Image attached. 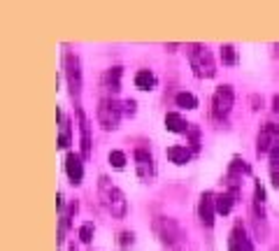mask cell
<instances>
[{"label": "cell", "mask_w": 279, "mask_h": 251, "mask_svg": "<svg viewBox=\"0 0 279 251\" xmlns=\"http://www.w3.org/2000/svg\"><path fill=\"white\" fill-rule=\"evenodd\" d=\"M60 125H63V131H60V135H58V147L66 149L68 144H70V125H68L66 119L60 121Z\"/></svg>", "instance_id": "obj_20"}, {"label": "cell", "mask_w": 279, "mask_h": 251, "mask_svg": "<svg viewBox=\"0 0 279 251\" xmlns=\"http://www.w3.org/2000/svg\"><path fill=\"white\" fill-rule=\"evenodd\" d=\"M228 249H230V251H254L252 240L246 237V233H244V228H242V224H237L235 228L230 230Z\"/></svg>", "instance_id": "obj_10"}, {"label": "cell", "mask_w": 279, "mask_h": 251, "mask_svg": "<svg viewBox=\"0 0 279 251\" xmlns=\"http://www.w3.org/2000/svg\"><path fill=\"white\" fill-rule=\"evenodd\" d=\"M66 172H68L72 184H82L84 165H82V159H79L77 153H68L66 156Z\"/></svg>", "instance_id": "obj_11"}, {"label": "cell", "mask_w": 279, "mask_h": 251, "mask_svg": "<svg viewBox=\"0 0 279 251\" xmlns=\"http://www.w3.org/2000/svg\"><path fill=\"white\" fill-rule=\"evenodd\" d=\"M153 230H156V235H159L165 244H177V242L184 237L179 226H177L172 218H165V216H159L153 221Z\"/></svg>", "instance_id": "obj_6"}, {"label": "cell", "mask_w": 279, "mask_h": 251, "mask_svg": "<svg viewBox=\"0 0 279 251\" xmlns=\"http://www.w3.org/2000/svg\"><path fill=\"white\" fill-rule=\"evenodd\" d=\"M165 128H168L170 133H186V131H189V125H186V121L181 119L179 114H175V112H170V114H165Z\"/></svg>", "instance_id": "obj_13"}, {"label": "cell", "mask_w": 279, "mask_h": 251, "mask_svg": "<svg viewBox=\"0 0 279 251\" xmlns=\"http://www.w3.org/2000/svg\"><path fill=\"white\" fill-rule=\"evenodd\" d=\"M119 79H121V68H112V70H107L103 77L105 86L110 88V91H119Z\"/></svg>", "instance_id": "obj_17"}, {"label": "cell", "mask_w": 279, "mask_h": 251, "mask_svg": "<svg viewBox=\"0 0 279 251\" xmlns=\"http://www.w3.org/2000/svg\"><path fill=\"white\" fill-rule=\"evenodd\" d=\"M235 198H237L235 193H221V196H216V212L219 214H230Z\"/></svg>", "instance_id": "obj_15"}, {"label": "cell", "mask_w": 279, "mask_h": 251, "mask_svg": "<svg viewBox=\"0 0 279 251\" xmlns=\"http://www.w3.org/2000/svg\"><path fill=\"white\" fill-rule=\"evenodd\" d=\"M186 51H189L191 68H193V72H196L198 77H205V79H209V77L216 75L214 58H212V54H209L207 47H203V44H189V47H186Z\"/></svg>", "instance_id": "obj_2"}, {"label": "cell", "mask_w": 279, "mask_h": 251, "mask_svg": "<svg viewBox=\"0 0 279 251\" xmlns=\"http://www.w3.org/2000/svg\"><path fill=\"white\" fill-rule=\"evenodd\" d=\"M221 60H224L226 66H233L237 63V51L233 44H221Z\"/></svg>", "instance_id": "obj_19"}, {"label": "cell", "mask_w": 279, "mask_h": 251, "mask_svg": "<svg viewBox=\"0 0 279 251\" xmlns=\"http://www.w3.org/2000/svg\"><path fill=\"white\" fill-rule=\"evenodd\" d=\"M119 116H121V109L119 105L114 103L112 98H103L98 105V121L105 131H114L119 125Z\"/></svg>", "instance_id": "obj_5"}, {"label": "cell", "mask_w": 279, "mask_h": 251, "mask_svg": "<svg viewBox=\"0 0 279 251\" xmlns=\"http://www.w3.org/2000/svg\"><path fill=\"white\" fill-rule=\"evenodd\" d=\"M123 107H126L128 114H133V112H135V103H133V100H126V103H123Z\"/></svg>", "instance_id": "obj_25"}, {"label": "cell", "mask_w": 279, "mask_h": 251, "mask_svg": "<svg viewBox=\"0 0 279 251\" xmlns=\"http://www.w3.org/2000/svg\"><path fill=\"white\" fill-rule=\"evenodd\" d=\"M133 240H135V235L128 233V230H126V233H121V235H119V246H123V249H126V246L133 244Z\"/></svg>", "instance_id": "obj_23"}, {"label": "cell", "mask_w": 279, "mask_h": 251, "mask_svg": "<svg viewBox=\"0 0 279 251\" xmlns=\"http://www.w3.org/2000/svg\"><path fill=\"white\" fill-rule=\"evenodd\" d=\"M135 86L142 88V91H149V88L156 86V77H153L149 70H140L135 75Z\"/></svg>", "instance_id": "obj_14"}, {"label": "cell", "mask_w": 279, "mask_h": 251, "mask_svg": "<svg viewBox=\"0 0 279 251\" xmlns=\"http://www.w3.org/2000/svg\"><path fill=\"white\" fill-rule=\"evenodd\" d=\"M254 198H256V205H263V200H265V191H263V186H261V184H256Z\"/></svg>", "instance_id": "obj_24"}, {"label": "cell", "mask_w": 279, "mask_h": 251, "mask_svg": "<svg viewBox=\"0 0 279 251\" xmlns=\"http://www.w3.org/2000/svg\"><path fill=\"white\" fill-rule=\"evenodd\" d=\"M77 114H79V128H82V156H91V135H88V121L84 116L82 109H77Z\"/></svg>", "instance_id": "obj_12"}, {"label": "cell", "mask_w": 279, "mask_h": 251, "mask_svg": "<svg viewBox=\"0 0 279 251\" xmlns=\"http://www.w3.org/2000/svg\"><path fill=\"white\" fill-rule=\"evenodd\" d=\"M110 165L116 170H123V165H126V153L123 151H112L110 153Z\"/></svg>", "instance_id": "obj_21"}, {"label": "cell", "mask_w": 279, "mask_h": 251, "mask_svg": "<svg viewBox=\"0 0 279 251\" xmlns=\"http://www.w3.org/2000/svg\"><path fill=\"white\" fill-rule=\"evenodd\" d=\"M175 103L179 105V107H184V109H196V107H198V98L193 96V93H186V91L177 93Z\"/></svg>", "instance_id": "obj_18"}, {"label": "cell", "mask_w": 279, "mask_h": 251, "mask_svg": "<svg viewBox=\"0 0 279 251\" xmlns=\"http://www.w3.org/2000/svg\"><path fill=\"white\" fill-rule=\"evenodd\" d=\"M168 156H170V161H172V163L184 165L186 161L191 159V151H189L186 147H170L168 149Z\"/></svg>", "instance_id": "obj_16"}, {"label": "cell", "mask_w": 279, "mask_h": 251, "mask_svg": "<svg viewBox=\"0 0 279 251\" xmlns=\"http://www.w3.org/2000/svg\"><path fill=\"white\" fill-rule=\"evenodd\" d=\"M214 212H216V196L214 193H203L200 205H198V216L205 226L214 224Z\"/></svg>", "instance_id": "obj_9"}, {"label": "cell", "mask_w": 279, "mask_h": 251, "mask_svg": "<svg viewBox=\"0 0 279 251\" xmlns=\"http://www.w3.org/2000/svg\"><path fill=\"white\" fill-rule=\"evenodd\" d=\"M63 66H66V77H68V88H70L72 98H79L82 93V70H79V58L75 54L63 56Z\"/></svg>", "instance_id": "obj_3"}, {"label": "cell", "mask_w": 279, "mask_h": 251, "mask_svg": "<svg viewBox=\"0 0 279 251\" xmlns=\"http://www.w3.org/2000/svg\"><path fill=\"white\" fill-rule=\"evenodd\" d=\"M135 168L140 179L149 181L153 177V159L147 149H135Z\"/></svg>", "instance_id": "obj_8"}, {"label": "cell", "mask_w": 279, "mask_h": 251, "mask_svg": "<svg viewBox=\"0 0 279 251\" xmlns=\"http://www.w3.org/2000/svg\"><path fill=\"white\" fill-rule=\"evenodd\" d=\"M274 147H279V125L265 123L258 133V153L272 151Z\"/></svg>", "instance_id": "obj_7"}, {"label": "cell", "mask_w": 279, "mask_h": 251, "mask_svg": "<svg viewBox=\"0 0 279 251\" xmlns=\"http://www.w3.org/2000/svg\"><path fill=\"white\" fill-rule=\"evenodd\" d=\"M230 107H233V88L228 84L216 86V91L212 96V116L214 119H226Z\"/></svg>", "instance_id": "obj_4"}, {"label": "cell", "mask_w": 279, "mask_h": 251, "mask_svg": "<svg viewBox=\"0 0 279 251\" xmlns=\"http://www.w3.org/2000/svg\"><path fill=\"white\" fill-rule=\"evenodd\" d=\"M274 112H277V114H279V96H277V98H274Z\"/></svg>", "instance_id": "obj_27"}, {"label": "cell", "mask_w": 279, "mask_h": 251, "mask_svg": "<svg viewBox=\"0 0 279 251\" xmlns=\"http://www.w3.org/2000/svg\"><path fill=\"white\" fill-rule=\"evenodd\" d=\"M270 159H272V163H279V147H274L272 151H270Z\"/></svg>", "instance_id": "obj_26"}, {"label": "cell", "mask_w": 279, "mask_h": 251, "mask_svg": "<svg viewBox=\"0 0 279 251\" xmlns=\"http://www.w3.org/2000/svg\"><path fill=\"white\" fill-rule=\"evenodd\" d=\"M70 251H77V246H75V244H72V246H70Z\"/></svg>", "instance_id": "obj_28"}, {"label": "cell", "mask_w": 279, "mask_h": 251, "mask_svg": "<svg viewBox=\"0 0 279 251\" xmlns=\"http://www.w3.org/2000/svg\"><path fill=\"white\" fill-rule=\"evenodd\" d=\"M93 230H96V226L88 221V224H84L82 228H79V240L84 242V244H88V242L93 240Z\"/></svg>", "instance_id": "obj_22"}, {"label": "cell", "mask_w": 279, "mask_h": 251, "mask_svg": "<svg viewBox=\"0 0 279 251\" xmlns=\"http://www.w3.org/2000/svg\"><path fill=\"white\" fill-rule=\"evenodd\" d=\"M98 186H100V198H103L105 207L110 209L112 216H114V218H123V216H126L128 202H126V196L121 193V189H116L107 177H100Z\"/></svg>", "instance_id": "obj_1"}]
</instances>
